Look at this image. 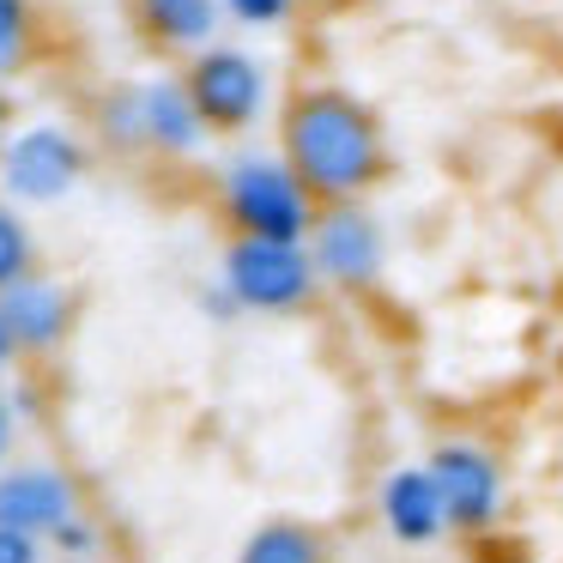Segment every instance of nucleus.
<instances>
[{"mask_svg": "<svg viewBox=\"0 0 563 563\" xmlns=\"http://www.w3.org/2000/svg\"><path fill=\"white\" fill-rule=\"evenodd\" d=\"M279 158L316 195V207H345L376 188L388 146H382V122L369 115V103L333 86H309L279 115Z\"/></svg>", "mask_w": 563, "mask_h": 563, "instance_id": "1", "label": "nucleus"}, {"mask_svg": "<svg viewBox=\"0 0 563 563\" xmlns=\"http://www.w3.org/2000/svg\"><path fill=\"white\" fill-rule=\"evenodd\" d=\"M219 207L236 236H273V243H309L321 212L279 152H231L219 164Z\"/></svg>", "mask_w": 563, "mask_h": 563, "instance_id": "2", "label": "nucleus"}, {"mask_svg": "<svg viewBox=\"0 0 563 563\" xmlns=\"http://www.w3.org/2000/svg\"><path fill=\"white\" fill-rule=\"evenodd\" d=\"M219 279L243 303V316H303L321 291L309 243H273V236H231L219 255Z\"/></svg>", "mask_w": 563, "mask_h": 563, "instance_id": "3", "label": "nucleus"}, {"mask_svg": "<svg viewBox=\"0 0 563 563\" xmlns=\"http://www.w3.org/2000/svg\"><path fill=\"white\" fill-rule=\"evenodd\" d=\"M86 140L62 122H31L13 128L7 158H0V195L13 207H55L86 183Z\"/></svg>", "mask_w": 563, "mask_h": 563, "instance_id": "4", "label": "nucleus"}, {"mask_svg": "<svg viewBox=\"0 0 563 563\" xmlns=\"http://www.w3.org/2000/svg\"><path fill=\"white\" fill-rule=\"evenodd\" d=\"M430 478H437L442 515H449V533H490L503 521V503H509V485H503V461L485 449L478 437H442L437 449L424 454Z\"/></svg>", "mask_w": 563, "mask_h": 563, "instance_id": "5", "label": "nucleus"}, {"mask_svg": "<svg viewBox=\"0 0 563 563\" xmlns=\"http://www.w3.org/2000/svg\"><path fill=\"white\" fill-rule=\"evenodd\" d=\"M188 98H195L207 134H249V128L267 115V67L249 49H231V43H212L188 62L183 74Z\"/></svg>", "mask_w": 563, "mask_h": 563, "instance_id": "6", "label": "nucleus"}, {"mask_svg": "<svg viewBox=\"0 0 563 563\" xmlns=\"http://www.w3.org/2000/svg\"><path fill=\"white\" fill-rule=\"evenodd\" d=\"M309 261H316L321 285H333V291H369L388 273V231L364 200L321 207L316 231H309Z\"/></svg>", "mask_w": 563, "mask_h": 563, "instance_id": "7", "label": "nucleus"}, {"mask_svg": "<svg viewBox=\"0 0 563 563\" xmlns=\"http://www.w3.org/2000/svg\"><path fill=\"white\" fill-rule=\"evenodd\" d=\"M79 515V485L49 461H7L0 466V527L49 539L62 521Z\"/></svg>", "mask_w": 563, "mask_h": 563, "instance_id": "8", "label": "nucleus"}, {"mask_svg": "<svg viewBox=\"0 0 563 563\" xmlns=\"http://www.w3.org/2000/svg\"><path fill=\"white\" fill-rule=\"evenodd\" d=\"M74 316H79L74 291L62 279H49V273H31L13 291H0V321H7L19 352H31V357L62 352L67 333H74Z\"/></svg>", "mask_w": 563, "mask_h": 563, "instance_id": "9", "label": "nucleus"}, {"mask_svg": "<svg viewBox=\"0 0 563 563\" xmlns=\"http://www.w3.org/2000/svg\"><path fill=\"white\" fill-rule=\"evenodd\" d=\"M382 527H388L400 545H437L442 533H449V515H442V497H437V478H430V466H394L388 478H382Z\"/></svg>", "mask_w": 563, "mask_h": 563, "instance_id": "10", "label": "nucleus"}, {"mask_svg": "<svg viewBox=\"0 0 563 563\" xmlns=\"http://www.w3.org/2000/svg\"><path fill=\"white\" fill-rule=\"evenodd\" d=\"M140 110H146V152H158V158H195L212 140L195 98H188V86H183V74L146 79L140 86Z\"/></svg>", "mask_w": 563, "mask_h": 563, "instance_id": "11", "label": "nucleus"}, {"mask_svg": "<svg viewBox=\"0 0 563 563\" xmlns=\"http://www.w3.org/2000/svg\"><path fill=\"white\" fill-rule=\"evenodd\" d=\"M134 19L158 49H188V55L212 49V37L224 25L219 0H134Z\"/></svg>", "mask_w": 563, "mask_h": 563, "instance_id": "12", "label": "nucleus"}, {"mask_svg": "<svg viewBox=\"0 0 563 563\" xmlns=\"http://www.w3.org/2000/svg\"><path fill=\"white\" fill-rule=\"evenodd\" d=\"M236 563H333L328 533L297 515H273L236 545Z\"/></svg>", "mask_w": 563, "mask_h": 563, "instance_id": "13", "label": "nucleus"}, {"mask_svg": "<svg viewBox=\"0 0 563 563\" xmlns=\"http://www.w3.org/2000/svg\"><path fill=\"white\" fill-rule=\"evenodd\" d=\"M37 55V7L31 0H0V91L13 86Z\"/></svg>", "mask_w": 563, "mask_h": 563, "instance_id": "14", "label": "nucleus"}, {"mask_svg": "<svg viewBox=\"0 0 563 563\" xmlns=\"http://www.w3.org/2000/svg\"><path fill=\"white\" fill-rule=\"evenodd\" d=\"M98 128L115 152H146V110H140V86H110L98 98Z\"/></svg>", "mask_w": 563, "mask_h": 563, "instance_id": "15", "label": "nucleus"}, {"mask_svg": "<svg viewBox=\"0 0 563 563\" xmlns=\"http://www.w3.org/2000/svg\"><path fill=\"white\" fill-rule=\"evenodd\" d=\"M31 273H37V236H31L25 212L0 195V291H13Z\"/></svg>", "mask_w": 563, "mask_h": 563, "instance_id": "16", "label": "nucleus"}, {"mask_svg": "<svg viewBox=\"0 0 563 563\" xmlns=\"http://www.w3.org/2000/svg\"><path fill=\"white\" fill-rule=\"evenodd\" d=\"M49 551H62L67 563H91V558L103 551V533H98V521H91V515L79 509L74 521H62V527L49 533Z\"/></svg>", "mask_w": 563, "mask_h": 563, "instance_id": "17", "label": "nucleus"}, {"mask_svg": "<svg viewBox=\"0 0 563 563\" xmlns=\"http://www.w3.org/2000/svg\"><path fill=\"white\" fill-rule=\"evenodd\" d=\"M219 13L236 19V25H249V31H273V25L291 19V0H219Z\"/></svg>", "mask_w": 563, "mask_h": 563, "instance_id": "18", "label": "nucleus"}, {"mask_svg": "<svg viewBox=\"0 0 563 563\" xmlns=\"http://www.w3.org/2000/svg\"><path fill=\"white\" fill-rule=\"evenodd\" d=\"M49 558V539L19 533V527H0V563H43Z\"/></svg>", "mask_w": 563, "mask_h": 563, "instance_id": "19", "label": "nucleus"}, {"mask_svg": "<svg viewBox=\"0 0 563 563\" xmlns=\"http://www.w3.org/2000/svg\"><path fill=\"white\" fill-rule=\"evenodd\" d=\"M200 316H207V321H236V316H243V303H236V297H231V285H207V291H200Z\"/></svg>", "mask_w": 563, "mask_h": 563, "instance_id": "20", "label": "nucleus"}, {"mask_svg": "<svg viewBox=\"0 0 563 563\" xmlns=\"http://www.w3.org/2000/svg\"><path fill=\"white\" fill-rule=\"evenodd\" d=\"M7 454H13V406L0 400V466H7Z\"/></svg>", "mask_w": 563, "mask_h": 563, "instance_id": "21", "label": "nucleus"}, {"mask_svg": "<svg viewBox=\"0 0 563 563\" xmlns=\"http://www.w3.org/2000/svg\"><path fill=\"white\" fill-rule=\"evenodd\" d=\"M7 140H13V103H7V91H0V158H7Z\"/></svg>", "mask_w": 563, "mask_h": 563, "instance_id": "22", "label": "nucleus"}, {"mask_svg": "<svg viewBox=\"0 0 563 563\" xmlns=\"http://www.w3.org/2000/svg\"><path fill=\"white\" fill-rule=\"evenodd\" d=\"M13 357H19V345H13V333H7V321H0V369L13 364Z\"/></svg>", "mask_w": 563, "mask_h": 563, "instance_id": "23", "label": "nucleus"}, {"mask_svg": "<svg viewBox=\"0 0 563 563\" xmlns=\"http://www.w3.org/2000/svg\"><path fill=\"white\" fill-rule=\"evenodd\" d=\"M478 563H521V558H503V551H485Z\"/></svg>", "mask_w": 563, "mask_h": 563, "instance_id": "24", "label": "nucleus"}]
</instances>
